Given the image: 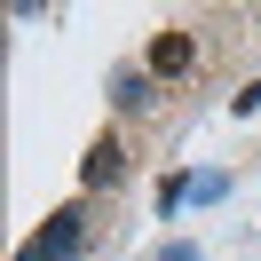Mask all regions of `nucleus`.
Masks as SVG:
<instances>
[{
	"instance_id": "7ed1b4c3",
	"label": "nucleus",
	"mask_w": 261,
	"mask_h": 261,
	"mask_svg": "<svg viewBox=\"0 0 261 261\" xmlns=\"http://www.w3.org/2000/svg\"><path fill=\"white\" fill-rule=\"evenodd\" d=\"M103 87H111V111H119V119L159 111V80H150L143 64H111V80H103Z\"/></svg>"
},
{
	"instance_id": "20e7f679",
	"label": "nucleus",
	"mask_w": 261,
	"mask_h": 261,
	"mask_svg": "<svg viewBox=\"0 0 261 261\" xmlns=\"http://www.w3.org/2000/svg\"><path fill=\"white\" fill-rule=\"evenodd\" d=\"M119 182H127V143L119 135H95L87 159H80V190H119Z\"/></svg>"
},
{
	"instance_id": "f03ea898",
	"label": "nucleus",
	"mask_w": 261,
	"mask_h": 261,
	"mask_svg": "<svg viewBox=\"0 0 261 261\" xmlns=\"http://www.w3.org/2000/svg\"><path fill=\"white\" fill-rule=\"evenodd\" d=\"M190 64H198V40L182 32V24H166V32H150V48H143V71H150V80H182Z\"/></svg>"
},
{
	"instance_id": "f257e3e1",
	"label": "nucleus",
	"mask_w": 261,
	"mask_h": 261,
	"mask_svg": "<svg viewBox=\"0 0 261 261\" xmlns=\"http://www.w3.org/2000/svg\"><path fill=\"white\" fill-rule=\"evenodd\" d=\"M87 245H95V214H87V198H64V206H56L32 238H24L16 261H80Z\"/></svg>"
}]
</instances>
